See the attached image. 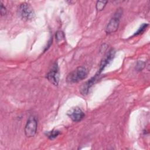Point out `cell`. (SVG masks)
Returning a JSON list of instances; mask_svg holds the SVG:
<instances>
[{
    "mask_svg": "<svg viewBox=\"0 0 150 150\" xmlns=\"http://www.w3.org/2000/svg\"><path fill=\"white\" fill-rule=\"evenodd\" d=\"M46 77L47 80L54 86H57L59 81V73L58 67L56 64H55L52 69L47 74Z\"/></svg>",
    "mask_w": 150,
    "mask_h": 150,
    "instance_id": "cell-6",
    "label": "cell"
},
{
    "mask_svg": "<svg viewBox=\"0 0 150 150\" xmlns=\"http://www.w3.org/2000/svg\"><path fill=\"white\" fill-rule=\"evenodd\" d=\"M21 18L25 21H30L35 16V12L32 6L26 2L22 3L18 9Z\"/></svg>",
    "mask_w": 150,
    "mask_h": 150,
    "instance_id": "cell-3",
    "label": "cell"
},
{
    "mask_svg": "<svg viewBox=\"0 0 150 150\" xmlns=\"http://www.w3.org/2000/svg\"><path fill=\"white\" fill-rule=\"evenodd\" d=\"M6 13V8L4 6L3 4L1 2V15L3 16L5 15Z\"/></svg>",
    "mask_w": 150,
    "mask_h": 150,
    "instance_id": "cell-14",
    "label": "cell"
},
{
    "mask_svg": "<svg viewBox=\"0 0 150 150\" xmlns=\"http://www.w3.org/2000/svg\"><path fill=\"white\" fill-rule=\"evenodd\" d=\"M107 2H108L107 1H97L96 4V9L98 11H103L104 9V8H105Z\"/></svg>",
    "mask_w": 150,
    "mask_h": 150,
    "instance_id": "cell-9",
    "label": "cell"
},
{
    "mask_svg": "<svg viewBox=\"0 0 150 150\" xmlns=\"http://www.w3.org/2000/svg\"><path fill=\"white\" fill-rule=\"evenodd\" d=\"M114 53H115V52L113 50H111L110 51H109L107 56L102 60V62L100 64L99 70L98 71V74H100L101 73V72L104 70L105 67L111 61V60L113 59V57L114 56Z\"/></svg>",
    "mask_w": 150,
    "mask_h": 150,
    "instance_id": "cell-8",
    "label": "cell"
},
{
    "mask_svg": "<svg viewBox=\"0 0 150 150\" xmlns=\"http://www.w3.org/2000/svg\"><path fill=\"white\" fill-rule=\"evenodd\" d=\"M145 67V63L143 62H138L136 66V69L138 71H141Z\"/></svg>",
    "mask_w": 150,
    "mask_h": 150,
    "instance_id": "cell-13",
    "label": "cell"
},
{
    "mask_svg": "<svg viewBox=\"0 0 150 150\" xmlns=\"http://www.w3.org/2000/svg\"><path fill=\"white\" fill-rule=\"evenodd\" d=\"M56 40L57 43H60L64 40V35L62 31H58L56 33Z\"/></svg>",
    "mask_w": 150,
    "mask_h": 150,
    "instance_id": "cell-11",
    "label": "cell"
},
{
    "mask_svg": "<svg viewBox=\"0 0 150 150\" xmlns=\"http://www.w3.org/2000/svg\"><path fill=\"white\" fill-rule=\"evenodd\" d=\"M148 26V24H147V23H144V24H142V25L140 26V28L138 29V30L134 33V36H135V35L137 36V35L142 34V33L145 31V30L146 29V28H147Z\"/></svg>",
    "mask_w": 150,
    "mask_h": 150,
    "instance_id": "cell-12",
    "label": "cell"
},
{
    "mask_svg": "<svg viewBox=\"0 0 150 150\" xmlns=\"http://www.w3.org/2000/svg\"><path fill=\"white\" fill-rule=\"evenodd\" d=\"M122 13V10L121 8H118L115 13L114 14L113 17L110 19L105 28V32L108 34L112 33L117 30L121 16Z\"/></svg>",
    "mask_w": 150,
    "mask_h": 150,
    "instance_id": "cell-2",
    "label": "cell"
},
{
    "mask_svg": "<svg viewBox=\"0 0 150 150\" xmlns=\"http://www.w3.org/2000/svg\"><path fill=\"white\" fill-rule=\"evenodd\" d=\"M98 74H96L94 77L91 78L88 81H86L85 83H84L80 88V93L83 95H86L88 93L89 88L94 84L96 81L97 80Z\"/></svg>",
    "mask_w": 150,
    "mask_h": 150,
    "instance_id": "cell-7",
    "label": "cell"
},
{
    "mask_svg": "<svg viewBox=\"0 0 150 150\" xmlns=\"http://www.w3.org/2000/svg\"><path fill=\"white\" fill-rule=\"evenodd\" d=\"M67 114L74 122L81 121L85 116L84 112L79 107L71 108L68 111Z\"/></svg>",
    "mask_w": 150,
    "mask_h": 150,
    "instance_id": "cell-5",
    "label": "cell"
},
{
    "mask_svg": "<svg viewBox=\"0 0 150 150\" xmlns=\"http://www.w3.org/2000/svg\"><path fill=\"white\" fill-rule=\"evenodd\" d=\"M87 76V69L83 66L78 67L68 74L66 77V81L69 84L77 83L86 79Z\"/></svg>",
    "mask_w": 150,
    "mask_h": 150,
    "instance_id": "cell-1",
    "label": "cell"
},
{
    "mask_svg": "<svg viewBox=\"0 0 150 150\" xmlns=\"http://www.w3.org/2000/svg\"><path fill=\"white\" fill-rule=\"evenodd\" d=\"M37 131V121L33 116H30L25 127V134L27 137L35 136Z\"/></svg>",
    "mask_w": 150,
    "mask_h": 150,
    "instance_id": "cell-4",
    "label": "cell"
},
{
    "mask_svg": "<svg viewBox=\"0 0 150 150\" xmlns=\"http://www.w3.org/2000/svg\"><path fill=\"white\" fill-rule=\"evenodd\" d=\"M60 134V132L58 130H52L50 131L49 132H47L46 133V135L47 136V137L50 139H54L55 138H56Z\"/></svg>",
    "mask_w": 150,
    "mask_h": 150,
    "instance_id": "cell-10",
    "label": "cell"
}]
</instances>
